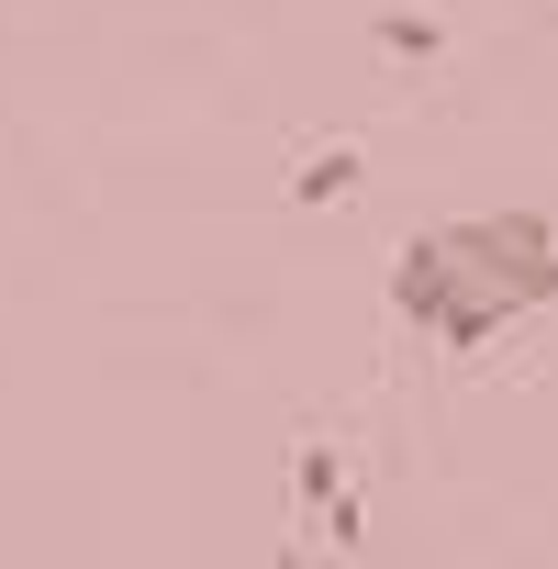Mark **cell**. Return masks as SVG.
<instances>
[{"mask_svg":"<svg viewBox=\"0 0 558 569\" xmlns=\"http://www.w3.org/2000/svg\"><path fill=\"white\" fill-rule=\"evenodd\" d=\"M268 569H313V558H302V547H291V558H268Z\"/></svg>","mask_w":558,"mask_h":569,"instance_id":"cell-5","label":"cell"},{"mask_svg":"<svg viewBox=\"0 0 558 569\" xmlns=\"http://www.w3.org/2000/svg\"><path fill=\"white\" fill-rule=\"evenodd\" d=\"M347 190H358V146H347V134L291 168V212H325V201H347Z\"/></svg>","mask_w":558,"mask_h":569,"instance_id":"cell-2","label":"cell"},{"mask_svg":"<svg viewBox=\"0 0 558 569\" xmlns=\"http://www.w3.org/2000/svg\"><path fill=\"white\" fill-rule=\"evenodd\" d=\"M380 46H391V57H436L447 34H436V12H380Z\"/></svg>","mask_w":558,"mask_h":569,"instance_id":"cell-3","label":"cell"},{"mask_svg":"<svg viewBox=\"0 0 558 569\" xmlns=\"http://www.w3.org/2000/svg\"><path fill=\"white\" fill-rule=\"evenodd\" d=\"M391 302L402 325H425L436 347L480 358L514 313L558 302V223L547 212H469V223H425L391 246Z\"/></svg>","mask_w":558,"mask_h":569,"instance_id":"cell-1","label":"cell"},{"mask_svg":"<svg viewBox=\"0 0 558 569\" xmlns=\"http://www.w3.org/2000/svg\"><path fill=\"white\" fill-rule=\"evenodd\" d=\"M291 480H302V502H336V458H325V447H302V458H291Z\"/></svg>","mask_w":558,"mask_h":569,"instance_id":"cell-4","label":"cell"}]
</instances>
